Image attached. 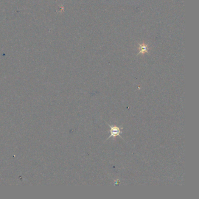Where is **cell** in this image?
I'll list each match as a JSON object with an SVG mask.
<instances>
[{"label": "cell", "mask_w": 199, "mask_h": 199, "mask_svg": "<svg viewBox=\"0 0 199 199\" xmlns=\"http://www.w3.org/2000/svg\"><path fill=\"white\" fill-rule=\"evenodd\" d=\"M108 125L111 128V130H110L111 135H110V136L108 139H110L111 137H115L117 136H120V134H121L122 133L120 128L117 127V126H110L109 125Z\"/></svg>", "instance_id": "6da1fadb"}]
</instances>
